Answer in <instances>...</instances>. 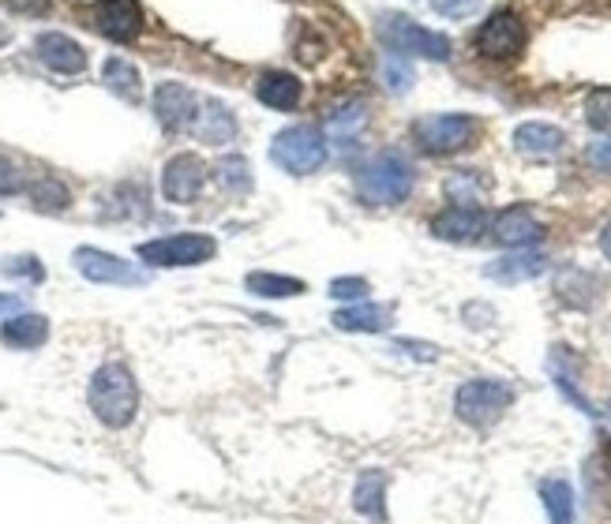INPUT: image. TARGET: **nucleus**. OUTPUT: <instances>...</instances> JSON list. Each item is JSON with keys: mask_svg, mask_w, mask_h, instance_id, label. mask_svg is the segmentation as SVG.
Returning <instances> with one entry per match:
<instances>
[{"mask_svg": "<svg viewBox=\"0 0 611 524\" xmlns=\"http://www.w3.org/2000/svg\"><path fill=\"white\" fill-rule=\"evenodd\" d=\"M31 203L39 206L42 214H61V210H68L72 192L57 181V176H42L39 184H31Z\"/></svg>", "mask_w": 611, "mask_h": 524, "instance_id": "bb28decb", "label": "nucleus"}, {"mask_svg": "<svg viewBox=\"0 0 611 524\" xmlns=\"http://www.w3.org/2000/svg\"><path fill=\"white\" fill-rule=\"evenodd\" d=\"M0 274H4V277L42 281V277H45V270H42V262L34 259V255H12V259H4V262H0Z\"/></svg>", "mask_w": 611, "mask_h": 524, "instance_id": "7c9ffc66", "label": "nucleus"}, {"mask_svg": "<svg viewBox=\"0 0 611 524\" xmlns=\"http://www.w3.org/2000/svg\"><path fill=\"white\" fill-rule=\"evenodd\" d=\"M34 53H39V61L45 64L50 72L57 75H79L87 68V53H83V45L76 37L61 34V31H45L34 37Z\"/></svg>", "mask_w": 611, "mask_h": 524, "instance_id": "ddd939ff", "label": "nucleus"}, {"mask_svg": "<svg viewBox=\"0 0 611 524\" xmlns=\"http://www.w3.org/2000/svg\"><path fill=\"white\" fill-rule=\"evenodd\" d=\"M76 270L87 281H95V285H124V288H135V285H146L151 274L146 270H139L135 262H124L113 251H101V248H76Z\"/></svg>", "mask_w": 611, "mask_h": 524, "instance_id": "6e6552de", "label": "nucleus"}, {"mask_svg": "<svg viewBox=\"0 0 611 524\" xmlns=\"http://www.w3.org/2000/svg\"><path fill=\"white\" fill-rule=\"evenodd\" d=\"M567 143V135H563L555 124H541V120H530V124H522L514 131V146L517 154L525 157H555Z\"/></svg>", "mask_w": 611, "mask_h": 524, "instance_id": "6ab92c4d", "label": "nucleus"}, {"mask_svg": "<svg viewBox=\"0 0 611 524\" xmlns=\"http://www.w3.org/2000/svg\"><path fill=\"white\" fill-rule=\"evenodd\" d=\"M192 131H196L199 143L226 146V143H233V135H237V120H233V112L221 106V101L207 98V101H199L196 120H192Z\"/></svg>", "mask_w": 611, "mask_h": 524, "instance_id": "dca6fc26", "label": "nucleus"}, {"mask_svg": "<svg viewBox=\"0 0 611 524\" xmlns=\"http://www.w3.org/2000/svg\"><path fill=\"white\" fill-rule=\"evenodd\" d=\"M330 296L335 299H364L368 296V281L364 277H335L330 281Z\"/></svg>", "mask_w": 611, "mask_h": 524, "instance_id": "473e14b6", "label": "nucleus"}, {"mask_svg": "<svg viewBox=\"0 0 611 524\" xmlns=\"http://www.w3.org/2000/svg\"><path fill=\"white\" fill-rule=\"evenodd\" d=\"M218 255V243L207 232H177V237H159L139 243V262L146 266H199Z\"/></svg>", "mask_w": 611, "mask_h": 524, "instance_id": "423d86ee", "label": "nucleus"}, {"mask_svg": "<svg viewBox=\"0 0 611 524\" xmlns=\"http://www.w3.org/2000/svg\"><path fill=\"white\" fill-rule=\"evenodd\" d=\"M511 405H514V390L503 379H469L461 382L458 397H454V412L469 427H492Z\"/></svg>", "mask_w": 611, "mask_h": 524, "instance_id": "20e7f679", "label": "nucleus"}, {"mask_svg": "<svg viewBox=\"0 0 611 524\" xmlns=\"http://www.w3.org/2000/svg\"><path fill=\"white\" fill-rule=\"evenodd\" d=\"M203 184H207V165L199 154H177L162 168V195L170 203L188 206L203 192Z\"/></svg>", "mask_w": 611, "mask_h": 524, "instance_id": "9d476101", "label": "nucleus"}, {"mask_svg": "<svg viewBox=\"0 0 611 524\" xmlns=\"http://www.w3.org/2000/svg\"><path fill=\"white\" fill-rule=\"evenodd\" d=\"M364 128H368L364 101H349V106H341V109H335L327 117V139H330V143H338V146L357 143V135Z\"/></svg>", "mask_w": 611, "mask_h": 524, "instance_id": "4be33fe9", "label": "nucleus"}, {"mask_svg": "<svg viewBox=\"0 0 611 524\" xmlns=\"http://www.w3.org/2000/svg\"><path fill=\"white\" fill-rule=\"evenodd\" d=\"M586 124L600 135H611V90H592L586 101Z\"/></svg>", "mask_w": 611, "mask_h": 524, "instance_id": "c756f323", "label": "nucleus"}, {"mask_svg": "<svg viewBox=\"0 0 611 524\" xmlns=\"http://www.w3.org/2000/svg\"><path fill=\"white\" fill-rule=\"evenodd\" d=\"M379 37L391 45L394 53H410V56H424V61H447L450 56V37L439 31H428V26L413 23L405 15H383L379 23Z\"/></svg>", "mask_w": 611, "mask_h": 524, "instance_id": "0eeeda50", "label": "nucleus"}, {"mask_svg": "<svg viewBox=\"0 0 611 524\" xmlns=\"http://www.w3.org/2000/svg\"><path fill=\"white\" fill-rule=\"evenodd\" d=\"M379 72H383V83H386V90L391 94H405L413 87V64H410V56H402V53H383V64H379Z\"/></svg>", "mask_w": 611, "mask_h": 524, "instance_id": "cd10ccee", "label": "nucleus"}, {"mask_svg": "<svg viewBox=\"0 0 611 524\" xmlns=\"http://www.w3.org/2000/svg\"><path fill=\"white\" fill-rule=\"evenodd\" d=\"M101 83H106V87L113 90L117 98H124V101H139V94H143L139 68H135V64H128L124 56H109L106 68H101Z\"/></svg>", "mask_w": 611, "mask_h": 524, "instance_id": "b1692460", "label": "nucleus"}, {"mask_svg": "<svg viewBox=\"0 0 611 524\" xmlns=\"http://www.w3.org/2000/svg\"><path fill=\"white\" fill-rule=\"evenodd\" d=\"M248 293L263 296V299H282V296H301L304 281L301 277H285V274H266V270H255V274L244 277Z\"/></svg>", "mask_w": 611, "mask_h": 524, "instance_id": "393cba45", "label": "nucleus"}, {"mask_svg": "<svg viewBox=\"0 0 611 524\" xmlns=\"http://www.w3.org/2000/svg\"><path fill=\"white\" fill-rule=\"evenodd\" d=\"M604 465H608V472H611V438L604 443Z\"/></svg>", "mask_w": 611, "mask_h": 524, "instance_id": "a19ab883", "label": "nucleus"}, {"mask_svg": "<svg viewBox=\"0 0 611 524\" xmlns=\"http://www.w3.org/2000/svg\"><path fill=\"white\" fill-rule=\"evenodd\" d=\"M0 341H4L8 349H20V352L42 349V345L50 341V318L34 315V312H15L4 326H0Z\"/></svg>", "mask_w": 611, "mask_h": 524, "instance_id": "a211bd4d", "label": "nucleus"}, {"mask_svg": "<svg viewBox=\"0 0 611 524\" xmlns=\"http://www.w3.org/2000/svg\"><path fill=\"white\" fill-rule=\"evenodd\" d=\"M541 499L552 524H574V487L567 480H544Z\"/></svg>", "mask_w": 611, "mask_h": 524, "instance_id": "a878e982", "label": "nucleus"}, {"mask_svg": "<svg viewBox=\"0 0 611 524\" xmlns=\"http://www.w3.org/2000/svg\"><path fill=\"white\" fill-rule=\"evenodd\" d=\"M492 237L503 243V248H530V243H541L544 225L536 221L525 206H511V210H503L495 218Z\"/></svg>", "mask_w": 611, "mask_h": 524, "instance_id": "2eb2a0df", "label": "nucleus"}, {"mask_svg": "<svg viewBox=\"0 0 611 524\" xmlns=\"http://www.w3.org/2000/svg\"><path fill=\"white\" fill-rule=\"evenodd\" d=\"M600 251H604V255L611 259V221L604 225V232H600Z\"/></svg>", "mask_w": 611, "mask_h": 524, "instance_id": "58836bf2", "label": "nucleus"}, {"mask_svg": "<svg viewBox=\"0 0 611 524\" xmlns=\"http://www.w3.org/2000/svg\"><path fill=\"white\" fill-rule=\"evenodd\" d=\"M589 162L600 168V173H611V143H592L589 146Z\"/></svg>", "mask_w": 611, "mask_h": 524, "instance_id": "e433bc0d", "label": "nucleus"}, {"mask_svg": "<svg viewBox=\"0 0 611 524\" xmlns=\"http://www.w3.org/2000/svg\"><path fill=\"white\" fill-rule=\"evenodd\" d=\"M394 312L383 304H353V307H341L335 315V326L338 330H349V334H379L391 326Z\"/></svg>", "mask_w": 611, "mask_h": 524, "instance_id": "412c9836", "label": "nucleus"}, {"mask_svg": "<svg viewBox=\"0 0 611 524\" xmlns=\"http://www.w3.org/2000/svg\"><path fill=\"white\" fill-rule=\"evenodd\" d=\"M608 412H611V405H608Z\"/></svg>", "mask_w": 611, "mask_h": 524, "instance_id": "79ce46f5", "label": "nucleus"}, {"mask_svg": "<svg viewBox=\"0 0 611 524\" xmlns=\"http://www.w3.org/2000/svg\"><path fill=\"white\" fill-rule=\"evenodd\" d=\"M413 135L428 154H458V150L477 143L480 124L466 112H432V117L416 120Z\"/></svg>", "mask_w": 611, "mask_h": 524, "instance_id": "39448f33", "label": "nucleus"}, {"mask_svg": "<svg viewBox=\"0 0 611 524\" xmlns=\"http://www.w3.org/2000/svg\"><path fill=\"white\" fill-rule=\"evenodd\" d=\"M8 42H12V31H8V26L0 23V45H8Z\"/></svg>", "mask_w": 611, "mask_h": 524, "instance_id": "ea45409f", "label": "nucleus"}, {"mask_svg": "<svg viewBox=\"0 0 611 524\" xmlns=\"http://www.w3.org/2000/svg\"><path fill=\"white\" fill-rule=\"evenodd\" d=\"M23 187L20 181V168H15L12 162H8L4 154H0V195H15Z\"/></svg>", "mask_w": 611, "mask_h": 524, "instance_id": "72a5a7b5", "label": "nucleus"}, {"mask_svg": "<svg viewBox=\"0 0 611 524\" xmlns=\"http://www.w3.org/2000/svg\"><path fill=\"white\" fill-rule=\"evenodd\" d=\"M480 4H484V0H432V8L443 19H469L480 12Z\"/></svg>", "mask_w": 611, "mask_h": 524, "instance_id": "2f4dec72", "label": "nucleus"}, {"mask_svg": "<svg viewBox=\"0 0 611 524\" xmlns=\"http://www.w3.org/2000/svg\"><path fill=\"white\" fill-rule=\"evenodd\" d=\"M413 192V165L397 150H383L357 173V195L368 206L405 203Z\"/></svg>", "mask_w": 611, "mask_h": 524, "instance_id": "f03ea898", "label": "nucleus"}, {"mask_svg": "<svg viewBox=\"0 0 611 524\" xmlns=\"http://www.w3.org/2000/svg\"><path fill=\"white\" fill-rule=\"evenodd\" d=\"M397 352H405V356H413V360H439V349H435V345H428V341H397L394 345Z\"/></svg>", "mask_w": 611, "mask_h": 524, "instance_id": "f704fd0d", "label": "nucleus"}, {"mask_svg": "<svg viewBox=\"0 0 611 524\" xmlns=\"http://www.w3.org/2000/svg\"><path fill=\"white\" fill-rule=\"evenodd\" d=\"M255 94H259V101L263 106H271V109H293L296 101H301V79L290 72H263L259 75V83H255Z\"/></svg>", "mask_w": 611, "mask_h": 524, "instance_id": "aec40b11", "label": "nucleus"}, {"mask_svg": "<svg viewBox=\"0 0 611 524\" xmlns=\"http://www.w3.org/2000/svg\"><path fill=\"white\" fill-rule=\"evenodd\" d=\"M15 15H45L50 12V0H8Z\"/></svg>", "mask_w": 611, "mask_h": 524, "instance_id": "c9c22d12", "label": "nucleus"}, {"mask_svg": "<svg viewBox=\"0 0 611 524\" xmlns=\"http://www.w3.org/2000/svg\"><path fill=\"white\" fill-rule=\"evenodd\" d=\"M484 225L488 218L477 206H450V210H443L439 218L432 221V232L450 243H473L480 232H484Z\"/></svg>", "mask_w": 611, "mask_h": 524, "instance_id": "4468645a", "label": "nucleus"}, {"mask_svg": "<svg viewBox=\"0 0 611 524\" xmlns=\"http://www.w3.org/2000/svg\"><path fill=\"white\" fill-rule=\"evenodd\" d=\"M87 401H90V412H95L106 427H113V430L128 427L135 419V412H139L135 374L117 360L101 363V368L95 371V379H90Z\"/></svg>", "mask_w": 611, "mask_h": 524, "instance_id": "f257e3e1", "label": "nucleus"}, {"mask_svg": "<svg viewBox=\"0 0 611 524\" xmlns=\"http://www.w3.org/2000/svg\"><path fill=\"white\" fill-rule=\"evenodd\" d=\"M196 109H199L196 90L184 87V83H162V87L154 90V117H159V124L165 131L192 128V120H196Z\"/></svg>", "mask_w": 611, "mask_h": 524, "instance_id": "f8f14e48", "label": "nucleus"}, {"mask_svg": "<svg viewBox=\"0 0 611 524\" xmlns=\"http://www.w3.org/2000/svg\"><path fill=\"white\" fill-rule=\"evenodd\" d=\"M23 312V299L15 293H0V315H15Z\"/></svg>", "mask_w": 611, "mask_h": 524, "instance_id": "4c0bfd02", "label": "nucleus"}, {"mask_svg": "<svg viewBox=\"0 0 611 524\" xmlns=\"http://www.w3.org/2000/svg\"><path fill=\"white\" fill-rule=\"evenodd\" d=\"M544 270H548V259L541 255V251H530V248H517L511 255L495 259L484 266V274L499 281V285H517V281H530V277H541Z\"/></svg>", "mask_w": 611, "mask_h": 524, "instance_id": "f3484780", "label": "nucleus"}, {"mask_svg": "<svg viewBox=\"0 0 611 524\" xmlns=\"http://www.w3.org/2000/svg\"><path fill=\"white\" fill-rule=\"evenodd\" d=\"M90 19L113 42H132L143 31V8H139V0H98L90 8Z\"/></svg>", "mask_w": 611, "mask_h": 524, "instance_id": "9b49d317", "label": "nucleus"}, {"mask_svg": "<svg viewBox=\"0 0 611 524\" xmlns=\"http://www.w3.org/2000/svg\"><path fill=\"white\" fill-rule=\"evenodd\" d=\"M525 37L530 34H525L522 15L511 12V8H503V12H495L477 31V53L488 56V61H511V56L525 50Z\"/></svg>", "mask_w": 611, "mask_h": 524, "instance_id": "1a4fd4ad", "label": "nucleus"}, {"mask_svg": "<svg viewBox=\"0 0 611 524\" xmlns=\"http://www.w3.org/2000/svg\"><path fill=\"white\" fill-rule=\"evenodd\" d=\"M218 184L226 187L229 195H244L252 192V173H248V162L240 154L221 157L218 162Z\"/></svg>", "mask_w": 611, "mask_h": 524, "instance_id": "c85d7f7f", "label": "nucleus"}, {"mask_svg": "<svg viewBox=\"0 0 611 524\" xmlns=\"http://www.w3.org/2000/svg\"><path fill=\"white\" fill-rule=\"evenodd\" d=\"M271 162L293 176H312L319 173L327 162V135L312 124H296L274 135L271 143Z\"/></svg>", "mask_w": 611, "mask_h": 524, "instance_id": "7ed1b4c3", "label": "nucleus"}, {"mask_svg": "<svg viewBox=\"0 0 611 524\" xmlns=\"http://www.w3.org/2000/svg\"><path fill=\"white\" fill-rule=\"evenodd\" d=\"M383 499H386V472H375V468L360 472V480L353 487L357 513H364V517H372V521H383V513H386Z\"/></svg>", "mask_w": 611, "mask_h": 524, "instance_id": "5701e85b", "label": "nucleus"}]
</instances>
